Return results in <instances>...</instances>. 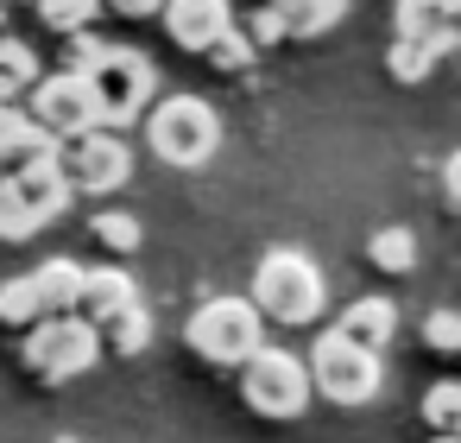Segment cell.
<instances>
[{
    "instance_id": "obj_1",
    "label": "cell",
    "mask_w": 461,
    "mask_h": 443,
    "mask_svg": "<svg viewBox=\"0 0 461 443\" xmlns=\"http://www.w3.org/2000/svg\"><path fill=\"white\" fill-rule=\"evenodd\" d=\"M253 317L259 323H278V329H310L329 304L322 291V266L297 247H272L259 266H253Z\"/></svg>"
},
{
    "instance_id": "obj_2",
    "label": "cell",
    "mask_w": 461,
    "mask_h": 443,
    "mask_svg": "<svg viewBox=\"0 0 461 443\" xmlns=\"http://www.w3.org/2000/svg\"><path fill=\"white\" fill-rule=\"evenodd\" d=\"M146 146H152L165 165L196 171V165H209L215 146H221V115H215L209 102H196V96H171V102L146 108Z\"/></svg>"
},
{
    "instance_id": "obj_3",
    "label": "cell",
    "mask_w": 461,
    "mask_h": 443,
    "mask_svg": "<svg viewBox=\"0 0 461 443\" xmlns=\"http://www.w3.org/2000/svg\"><path fill=\"white\" fill-rule=\"evenodd\" d=\"M184 342H190V355L209 361V367H240V361H253V355L266 348V323L253 317L247 298H209V304L184 323Z\"/></svg>"
},
{
    "instance_id": "obj_4",
    "label": "cell",
    "mask_w": 461,
    "mask_h": 443,
    "mask_svg": "<svg viewBox=\"0 0 461 443\" xmlns=\"http://www.w3.org/2000/svg\"><path fill=\"white\" fill-rule=\"evenodd\" d=\"M83 83H89L95 115H102L108 134L127 127V121H140V115L152 108V96H158V70H152L140 51H121V45H108V51L83 70Z\"/></svg>"
},
{
    "instance_id": "obj_5",
    "label": "cell",
    "mask_w": 461,
    "mask_h": 443,
    "mask_svg": "<svg viewBox=\"0 0 461 443\" xmlns=\"http://www.w3.org/2000/svg\"><path fill=\"white\" fill-rule=\"evenodd\" d=\"M95 361H102V342H95V329H89L83 317H45V323H32L26 342H20V367H26L39 386H64V380L89 374Z\"/></svg>"
},
{
    "instance_id": "obj_6",
    "label": "cell",
    "mask_w": 461,
    "mask_h": 443,
    "mask_svg": "<svg viewBox=\"0 0 461 443\" xmlns=\"http://www.w3.org/2000/svg\"><path fill=\"white\" fill-rule=\"evenodd\" d=\"M240 405H247L253 418H272V424L297 418V411L310 405V374H303V361L285 355V348H259L253 361H240Z\"/></svg>"
},
{
    "instance_id": "obj_7",
    "label": "cell",
    "mask_w": 461,
    "mask_h": 443,
    "mask_svg": "<svg viewBox=\"0 0 461 443\" xmlns=\"http://www.w3.org/2000/svg\"><path fill=\"white\" fill-rule=\"evenodd\" d=\"M310 386L322 392V399H335V405H366L373 392H379V380H385V367H379V355H366V348H354V342H341L335 329L329 336H316V348H310Z\"/></svg>"
},
{
    "instance_id": "obj_8",
    "label": "cell",
    "mask_w": 461,
    "mask_h": 443,
    "mask_svg": "<svg viewBox=\"0 0 461 443\" xmlns=\"http://www.w3.org/2000/svg\"><path fill=\"white\" fill-rule=\"evenodd\" d=\"M26 121H32V127H45L58 146H64V140H77V134H95V127H102V115H95V96H89L83 70L39 77V83L26 89Z\"/></svg>"
},
{
    "instance_id": "obj_9",
    "label": "cell",
    "mask_w": 461,
    "mask_h": 443,
    "mask_svg": "<svg viewBox=\"0 0 461 443\" xmlns=\"http://www.w3.org/2000/svg\"><path fill=\"white\" fill-rule=\"evenodd\" d=\"M58 171H64L70 197H77V190H83V197H108V190H121V184L133 178V152L121 146V134L95 127V134H77V140L58 146Z\"/></svg>"
},
{
    "instance_id": "obj_10",
    "label": "cell",
    "mask_w": 461,
    "mask_h": 443,
    "mask_svg": "<svg viewBox=\"0 0 461 443\" xmlns=\"http://www.w3.org/2000/svg\"><path fill=\"white\" fill-rule=\"evenodd\" d=\"M165 32H171V45L177 51H190V58H203L228 26H234V7L228 0H165Z\"/></svg>"
},
{
    "instance_id": "obj_11",
    "label": "cell",
    "mask_w": 461,
    "mask_h": 443,
    "mask_svg": "<svg viewBox=\"0 0 461 443\" xmlns=\"http://www.w3.org/2000/svg\"><path fill=\"white\" fill-rule=\"evenodd\" d=\"M127 304H140V285H133V272H121V266H83L70 317H83L89 329H102V323H108V317H121Z\"/></svg>"
},
{
    "instance_id": "obj_12",
    "label": "cell",
    "mask_w": 461,
    "mask_h": 443,
    "mask_svg": "<svg viewBox=\"0 0 461 443\" xmlns=\"http://www.w3.org/2000/svg\"><path fill=\"white\" fill-rule=\"evenodd\" d=\"M45 159H58V140H51L45 127H32L26 108L0 102V178L32 171V165H45Z\"/></svg>"
},
{
    "instance_id": "obj_13",
    "label": "cell",
    "mask_w": 461,
    "mask_h": 443,
    "mask_svg": "<svg viewBox=\"0 0 461 443\" xmlns=\"http://www.w3.org/2000/svg\"><path fill=\"white\" fill-rule=\"evenodd\" d=\"M335 336L354 342V348H366V355H379V348L398 336V304H392V298H354V304L341 310Z\"/></svg>"
},
{
    "instance_id": "obj_14",
    "label": "cell",
    "mask_w": 461,
    "mask_h": 443,
    "mask_svg": "<svg viewBox=\"0 0 461 443\" xmlns=\"http://www.w3.org/2000/svg\"><path fill=\"white\" fill-rule=\"evenodd\" d=\"M32 216H39V228L51 222V216H64L70 209V184H64V171H58V159H45V165H32V171H14V178H0Z\"/></svg>"
},
{
    "instance_id": "obj_15",
    "label": "cell",
    "mask_w": 461,
    "mask_h": 443,
    "mask_svg": "<svg viewBox=\"0 0 461 443\" xmlns=\"http://www.w3.org/2000/svg\"><path fill=\"white\" fill-rule=\"evenodd\" d=\"M266 14L278 20V39H322L348 20V0H272Z\"/></svg>"
},
{
    "instance_id": "obj_16",
    "label": "cell",
    "mask_w": 461,
    "mask_h": 443,
    "mask_svg": "<svg viewBox=\"0 0 461 443\" xmlns=\"http://www.w3.org/2000/svg\"><path fill=\"white\" fill-rule=\"evenodd\" d=\"M392 20H398V39H455L461 0H398Z\"/></svg>"
},
{
    "instance_id": "obj_17",
    "label": "cell",
    "mask_w": 461,
    "mask_h": 443,
    "mask_svg": "<svg viewBox=\"0 0 461 443\" xmlns=\"http://www.w3.org/2000/svg\"><path fill=\"white\" fill-rule=\"evenodd\" d=\"M448 51H455V39H398L392 58H385V70H392V83H423Z\"/></svg>"
},
{
    "instance_id": "obj_18",
    "label": "cell",
    "mask_w": 461,
    "mask_h": 443,
    "mask_svg": "<svg viewBox=\"0 0 461 443\" xmlns=\"http://www.w3.org/2000/svg\"><path fill=\"white\" fill-rule=\"evenodd\" d=\"M77 279H83L77 260H45V266H32L39 310H45V317H70V304H77Z\"/></svg>"
},
{
    "instance_id": "obj_19",
    "label": "cell",
    "mask_w": 461,
    "mask_h": 443,
    "mask_svg": "<svg viewBox=\"0 0 461 443\" xmlns=\"http://www.w3.org/2000/svg\"><path fill=\"white\" fill-rule=\"evenodd\" d=\"M95 342H102L108 355H121V361H133V355L152 342V317H146V304H127L121 317H108V323L95 329Z\"/></svg>"
},
{
    "instance_id": "obj_20",
    "label": "cell",
    "mask_w": 461,
    "mask_h": 443,
    "mask_svg": "<svg viewBox=\"0 0 461 443\" xmlns=\"http://www.w3.org/2000/svg\"><path fill=\"white\" fill-rule=\"evenodd\" d=\"M366 260H373L379 272H392V279H398V272H411V266H417V235H411V228H379V235L366 241Z\"/></svg>"
},
{
    "instance_id": "obj_21",
    "label": "cell",
    "mask_w": 461,
    "mask_h": 443,
    "mask_svg": "<svg viewBox=\"0 0 461 443\" xmlns=\"http://www.w3.org/2000/svg\"><path fill=\"white\" fill-rule=\"evenodd\" d=\"M0 323H14V329H32V323H45V310H39V291H32V272H20V279H7V285H0Z\"/></svg>"
},
{
    "instance_id": "obj_22",
    "label": "cell",
    "mask_w": 461,
    "mask_h": 443,
    "mask_svg": "<svg viewBox=\"0 0 461 443\" xmlns=\"http://www.w3.org/2000/svg\"><path fill=\"white\" fill-rule=\"evenodd\" d=\"M32 83H39V64H32V51H26V45H14V39H0V102L26 96Z\"/></svg>"
},
{
    "instance_id": "obj_23",
    "label": "cell",
    "mask_w": 461,
    "mask_h": 443,
    "mask_svg": "<svg viewBox=\"0 0 461 443\" xmlns=\"http://www.w3.org/2000/svg\"><path fill=\"white\" fill-rule=\"evenodd\" d=\"M95 14H102V0H39V20H45L51 32H64V39L89 32Z\"/></svg>"
},
{
    "instance_id": "obj_24",
    "label": "cell",
    "mask_w": 461,
    "mask_h": 443,
    "mask_svg": "<svg viewBox=\"0 0 461 443\" xmlns=\"http://www.w3.org/2000/svg\"><path fill=\"white\" fill-rule=\"evenodd\" d=\"M423 424H429L436 437H455V430H461V386H455V380H436V386L423 392Z\"/></svg>"
},
{
    "instance_id": "obj_25",
    "label": "cell",
    "mask_w": 461,
    "mask_h": 443,
    "mask_svg": "<svg viewBox=\"0 0 461 443\" xmlns=\"http://www.w3.org/2000/svg\"><path fill=\"white\" fill-rule=\"evenodd\" d=\"M95 241H102L108 254H133V247L146 241V228H140L127 209H102V216H95Z\"/></svg>"
},
{
    "instance_id": "obj_26",
    "label": "cell",
    "mask_w": 461,
    "mask_h": 443,
    "mask_svg": "<svg viewBox=\"0 0 461 443\" xmlns=\"http://www.w3.org/2000/svg\"><path fill=\"white\" fill-rule=\"evenodd\" d=\"M203 58H209L215 70H228V77H240V70H247V64H253L259 51H253V45L240 39V26H228V32H221V39H215V45H209Z\"/></svg>"
},
{
    "instance_id": "obj_27",
    "label": "cell",
    "mask_w": 461,
    "mask_h": 443,
    "mask_svg": "<svg viewBox=\"0 0 461 443\" xmlns=\"http://www.w3.org/2000/svg\"><path fill=\"white\" fill-rule=\"evenodd\" d=\"M423 342H429V355L455 361V355H461V317H455V310H429V317H423Z\"/></svg>"
},
{
    "instance_id": "obj_28",
    "label": "cell",
    "mask_w": 461,
    "mask_h": 443,
    "mask_svg": "<svg viewBox=\"0 0 461 443\" xmlns=\"http://www.w3.org/2000/svg\"><path fill=\"white\" fill-rule=\"evenodd\" d=\"M32 235H39V216L0 184V241H32Z\"/></svg>"
},
{
    "instance_id": "obj_29",
    "label": "cell",
    "mask_w": 461,
    "mask_h": 443,
    "mask_svg": "<svg viewBox=\"0 0 461 443\" xmlns=\"http://www.w3.org/2000/svg\"><path fill=\"white\" fill-rule=\"evenodd\" d=\"M240 39H247L253 51H266V45H278V20H272V14H253V20L240 26Z\"/></svg>"
},
{
    "instance_id": "obj_30",
    "label": "cell",
    "mask_w": 461,
    "mask_h": 443,
    "mask_svg": "<svg viewBox=\"0 0 461 443\" xmlns=\"http://www.w3.org/2000/svg\"><path fill=\"white\" fill-rule=\"evenodd\" d=\"M102 7H108V14H121V20H152L165 0H102Z\"/></svg>"
},
{
    "instance_id": "obj_31",
    "label": "cell",
    "mask_w": 461,
    "mask_h": 443,
    "mask_svg": "<svg viewBox=\"0 0 461 443\" xmlns=\"http://www.w3.org/2000/svg\"><path fill=\"white\" fill-rule=\"evenodd\" d=\"M58 443H77V437H58Z\"/></svg>"
},
{
    "instance_id": "obj_32",
    "label": "cell",
    "mask_w": 461,
    "mask_h": 443,
    "mask_svg": "<svg viewBox=\"0 0 461 443\" xmlns=\"http://www.w3.org/2000/svg\"><path fill=\"white\" fill-rule=\"evenodd\" d=\"M436 443H455V437H436Z\"/></svg>"
}]
</instances>
